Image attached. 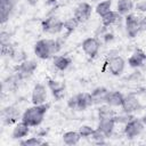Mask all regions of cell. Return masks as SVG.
Returning a JSON list of instances; mask_svg holds the SVG:
<instances>
[{"mask_svg":"<svg viewBox=\"0 0 146 146\" xmlns=\"http://www.w3.org/2000/svg\"><path fill=\"white\" fill-rule=\"evenodd\" d=\"M59 39H40L34 43V55L40 59H49L57 55L62 49Z\"/></svg>","mask_w":146,"mask_h":146,"instance_id":"6da1fadb","label":"cell"},{"mask_svg":"<svg viewBox=\"0 0 146 146\" xmlns=\"http://www.w3.org/2000/svg\"><path fill=\"white\" fill-rule=\"evenodd\" d=\"M49 107H50L49 103H44L40 105H32L23 112L21 120L25 122L27 125H30L31 128L39 127L42 123Z\"/></svg>","mask_w":146,"mask_h":146,"instance_id":"7a4b0ae2","label":"cell"},{"mask_svg":"<svg viewBox=\"0 0 146 146\" xmlns=\"http://www.w3.org/2000/svg\"><path fill=\"white\" fill-rule=\"evenodd\" d=\"M92 105L94 102L90 92H80L67 99V106L73 111H86Z\"/></svg>","mask_w":146,"mask_h":146,"instance_id":"3957f363","label":"cell"},{"mask_svg":"<svg viewBox=\"0 0 146 146\" xmlns=\"http://www.w3.org/2000/svg\"><path fill=\"white\" fill-rule=\"evenodd\" d=\"M41 29L47 34H58L64 30V22L57 16H49L41 22Z\"/></svg>","mask_w":146,"mask_h":146,"instance_id":"277c9868","label":"cell"},{"mask_svg":"<svg viewBox=\"0 0 146 146\" xmlns=\"http://www.w3.org/2000/svg\"><path fill=\"white\" fill-rule=\"evenodd\" d=\"M144 129H145V125H144L141 119L132 117L130 121H128L124 124L123 132H124V136L127 138L133 139V138L138 137L139 135H141V132L144 131Z\"/></svg>","mask_w":146,"mask_h":146,"instance_id":"5b68a950","label":"cell"},{"mask_svg":"<svg viewBox=\"0 0 146 146\" xmlns=\"http://www.w3.org/2000/svg\"><path fill=\"white\" fill-rule=\"evenodd\" d=\"M38 68V63L34 59H25L24 62L17 64L15 66V72H16V76L18 79H26L29 76H31L35 70Z\"/></svg>","mask_w":146,"mask_h":146,"instance_id":"8992f818","label":"cell"},{"mask_svg":"<svg viewBox=\"0 0 146 146\" xmlns=\"http://www.w3.org/2000/svg\"><path fill=\"white\" fill-rule=\"evenodd\" d=\"M82 50L83 52L90 57V58H95L98 52H99V49H100V41L96 38V36H90V38H87L82 41Z\"/></svg>","mask_w":146,"mask_h":146,"instance_id":"52a82bcc","label":"cell"},{"mask_svg":"<svg viewBox=\"0 0 146 146\" xmlns=\"http://www.w3.org/2000/svg\"><path fill=\"white\" fill-rule=\"evenodd\" d=\"M106 65L108 67V71L114 76H120L125 68V60L121 56H112L107 59Z\"/></svg>","mask_w":146,"mask_h":146,"instance_id":"ba28073f","label":"cell"},{"mask_svg":"<svg viewBox=\"0 0 146 146\" xmlns=\"http://www.w3.org/2000/svg\"><path fill=\"white\" fill-rule=\"evenodd\" d=\"M121 108H122L123 113L132 114V113H135L141 108V104H140V100L138 99V97L136 95L128 94V95H124Z\"/></svg>","mask_w":146,"mask_h":146,"instance_id":"9c48e42d","label":"cell"},{"mask_svg":"<svg viewBox=\"0 0 146 146\" xmlns=\"http://www.w3.org/2000/svg\"><path fill=\"white\" fill-rule=\"evenodd\" d=\"M48 98V91L47 87L42 83H36L34 84L32 92H31V102L33 105H40L47 103Z\"/></svg>","mask_w":146,"mask_h":146,"instance_id":"30bf717a","label":"cell"},{"mask_svg":"<svg viewBox=\"0 0 146 146\" xmlns=\"http://www.w3.org/2000/svg\"><path fill=\"white\" fill-rule=\"evenodd\" d=\"M91 14H92V6L88 2H80L75 7L73 16L80 23H84L91 17Z\"/></svg>","mask_w":146,"mask_h":146,"instance_id":"8fae6325","label":"cell"},{"mask_svg":"<svg viewBox=\"0 0 146 146\" xmlns=\"http://www.w3.org/2000/svg\"><path fill=\"white\" fill-rule=\"evenodd\" d=\"M47 87L51 91L52 96L55 97L56 100H60L65 96V90L66 86L64 82L55 80V79H48L47 80Z\"/></svg>","mask_w":146,"mask_h":146,"instance_id":"7c38bea8","label":"cell"},{"mask_svg":"<svg viewBox=\"0 0 146 146\" xmlns=\"http://www.w3.org/2000/svg\"><path fill=\"white\" fill-rule=\"evenodd\" d=\"M125 31L129 38H136L139 32V24H138V15L136 14H128L125 15Z\"/></svg>","mask_w":146,"mask_h":146,"instance_id":"4fadbf2b","label":"cell"},{"mask_svg":"<svg viewBox=\"0 0 146 146\" xmlns=\"http://www.w3.org/2000/svg\"><path fill=\"white\" fill-rule=\"evenodd\" d=\"M17 0H0V21L1 24H5L9 21L11 13L16 6Z\"/></svg>","mask_w":146,"mask_h":146,"instance_id":"5bb4252c","label":"cell"},{"mask_svg":"<svg viewBox=\"0 0 146 146\" xmlns=\"http://www.w3.org/2000/svg\"><path fill=\"white\" fill-rule=\"evenodd\" d=\"M1 116H2V121L6 125H11L14 123H17L18 119L22 117V115H19V111L14 106L5 107L2 110Z\"/></svg>","mask_w":146,"mask_h":146,"instance_id":"9a60e30c","label":"cell"},{"mask_svg":"<svg viewBox=\"0 0 146 146\" xmlns=\"http://www.w3.org/2000/svg\"><path fill=\"white\" fill-rule=\"evenodd\" d=\"M123 98H124V95L121 92V91H117V90H112L106 94V97H105V104L112 106V107H121L122 103H123Z\"/></svg>","mask_w":146,"mask_h":146,"instance_id":"2e32d148","label":"cell"},{"mask_svg":"<svg viewBox=\"0 0 146 146\" xmlns=\"http://www.w3.org/2000/svg\"><path fill=\"white\" fill-rule=\"evenodd\" d=\"M115 121L114 117H110V119H100L98 122V125L96 129H98L99 131H102L106 137H111L114 128H115Z\"/></svg>","mask_w":146,"mask_h":146,"instance_id":"e0dca14e","label":"cell"},{"mask_svg":"<svg viewBox=\"0 0 146 146\" xmlns=\"http://www.w3.org/2000/svg\"><path fill=\"white\" fill-rule=\"evenodd\" d=\"M30 125H27L22 120L17 123H15V127L11 131V138L13 139H23L30 133Z\"/></svg>","mask_w":146,"mask_h":146,"instance_id":"ac0fdd59","label":"cell"},{"mask_svg":"<svg viewBox=\"0 0 146 146\" xmlns=\"http://www.w3.org/2000/svg\"><path fill=\"white\" fill-rule=\"evenodd\" d=\"M146 63V54L141 50H136L129 58H128V65L132 68L141 67Z\"/></svg>","mask_w":146,"mask_h":146,"instance_id":"d6986e66","label":"cell"},{"mask_svg":"<svg viewBox=\"0 0 146 146\" xmlns=\"http://www.w3.org/2000/svg\"><path fill=\"white\" fill-rule=\"evenodd\" d=\"M108 92V89L100 86V87H97L95 88L90 95L92 97V102H94V105H102L105 103V97H106V94Z\"/></svg>","mask_w":146,"mask_h":146,"instance_id":"ffe728a7","label":"cell"},{"mask_svg":"<svg viewBox=\"0 0 146 146\" xmlns=\"http://www.w3.org/2000/svg\"><path fill=\"white\" fill-rule=\"evenodd\" d=\"M52 64L58 71H65L71 66L72 59H71V57H68L66 55H58V56L54 57Z\"/></svg>","mask_w":146,"mask_h":146,"instance_id":"44dd1931","label":"cell"},{"mask_svg":"<svg viewBox=\"0 0 146 146\" xmlns=\"http://www.w3.org/2000/svg\"><path fill=\"white\" fill-rule=\"evenodd\" d=\"M135 9V3L132 0H117L116 2V11L120 15H128L131 10Z\"/></svg>","mask_w":146,"mask_h":146,"instance_id":"7402d4cb","label":"cell"},{"mask_svg":"<svg viewBox=\"0 0 146 146\" xmlns=\"http://www.w3.org/2000/svg\"><path fill=\"white\" fill-rule=\"evenodd\" d=\"M81 138H82V137L80 136L79 131H74V130L66 131V132H64V135L62 136L63 143H64L65 145H68V146H73V145L79 144V141H80Z\"/></svg>","mask_w":146,"mask_h":146,"instance_id":"603a6c76","label":"cell"},{"mask_svg":"<svg viewBox=\"0 0 146 146\" xmlns=\"http://www.w3.org/2000/svg\"><path fill=\"white\" fill-rule=\"evenodd\" d=\"M121 16H122V15H120L116 10H111L110 13H107L106 15H104V16L102 17V25H104V26H106V27L112 26L113 24L120 22Z\"/></svg>","mask_w":146,"mask_h":146,"instance_id":"cb8c5ba5","label":"cell"},{"mask_svg":"<svg viewBox=\"0 0 146 146\" xmlns=\"http://www.w3.org/2000/svg\"><path fill=\"white\" fill-rule=\"evenodd\" d=\"M114 107L107 105V104H102L99 105L98 110H97V115H98V119H110V117H114L116 115L115 111L113 110Z\"/></svg>","mask_w":146,"mask_h":146,"instance_id":"d4e9b609","label":"cell"},{"mask_svg":"<svg viewBox=\"0 0 146 146\" xmlns=\"http://www.w3.org/2000/svg\"><path fill=\"white\" fill-rule=\"evenodd\" d=\"M111 10H112V0H103V1L98 2L97 6L95 7L96 14L100 17H103L104 15L110 13Z\"/></svg>","mask_w":146,"mask_h":146,"instance_id":"484cf974","label":"cell"},{"mask_svg":"<svg viewBox=\"0 0 146 146\" xmlns=\"http://www.w3.org/2000/svg\"><path fill=\"white\" fill-rule=\"evenodd\" d=\"M79 24H80V22H79L74 16L66 18V19L64 21V30L66 31V34L68 35V34H71L72 32H74V31L76 30V27L79 26Z\"/></svg>","mask_w":146,"mask_h":146,"instance_id":"4316f807","label":"cell"},{"mask_svg":"<svg viewBox=\"0 0 146 146\" xmlns=\"http://www.w3.org/2000/svg\"><path fill=\"white\" fill-rule=\"evenodd\" d=\"M48 143L42 139V137H30L24 140L19 141V145L22 146H41V145H47Z\"/></svg>","mask_w":146,"mask_h":146,"instance_id":"83f0119b","label":"cell"},{"mask_svg":"<svg viewBox=\"0 0 146 146\" xmlns=\"http://www.w3.org/2000/svg\"><path fill=\"white\" fill-rule=\"evenodd\" d=\"M15 47L13 46V43H5V44H1V55L2 57H9L11 58V56L14 55V51H15Z\"/></svg>","mask_w":146,"mask_h":146,"instance_id":"f1b7e54d","label":"cell"},{"mask_svg":"<svg viewBox=\"0 0 146 146\" xmlns=\"http://www.w3.org/2000/svg\"><path fill=\"white\" fill-rule=\"evenodd\" d=\"M11 59L14 60V62H16L17 64H19V63H22V62H24L25 59H27V57H26V52L23 50V49H15V51H14V55L11 56Z\"/></svg>","mask_w":146,"mask_h":146,"instance_id":"f546056e","label":"cell"},{"mask_svg":"<svg viewBox=\"0 0 146 146\" xmlns=\"http://www.w3.org/2000/svg\"><path fill=\"white\" fill-rule=\"evenodd\" d=\"M79 133L82 138H90V136L92 135V132L95 131V129L91 127V125H88V124H82L80 125L79 128Z\"/></svg>","mask_w":146,"mask_h":146,"instance_id":"4dcf8cb0","label":"cell"},{"mask_svg":"<svg viewBox=\"0 0 146 146\" xmlns=\"http://www.w3.org/2000/svg\"><path fill=\"white\" fill-rule=\"evenodd\" d=\"M91 140L96 144H105V139L107 138L102 131H99L98 129H95V131L92 132V135L90 136Z\"/></svg>","mask_w":146,"mask_h":146,"instance_id":"1f68e13d","label":"cell"},{"mask_svg":"<svg viewBox=\"0 0 146 146\" xmlns=\"http://www.w3.org/2000/svg\"><path fill=\"white\" fill-rule=\"evenodd\" d=\"M132 117H135L132 114H128V113H123L122 115H115L114 116V121L115 123H122V124H125L128 121H130Z\"/></svg>","mask_w":146,"mask_h":146,"instance_id":"d6a6232c","label":"cell"},{"mask_svg":"<svg viewBox=\"0 0 146 146\" xmlns=\"http://www.w3.org/2000/svg\"><path fill=\"white\" fill-rule=\"evenodd\" d=\"M135 10L140 13V14H144L146 13V0H139L136 2L135 5Z\"/></svg>","mask_w":146,"mask_h":146,"instance_id":"836d02e7","label":"cell"},{"mask_svg":"<svg viewBox=\"0 0 146 146\" xmlns=\"http://www.w3.org/2000/svg\"><path fill=\"white\" fill-rule=\"evenodd\" d=\"M138 24H139V32H146V16L138 15Z\"/></svg>","mask_w":146,"mask_h":146,"instance_id":"e575fe53","label":"cell"},{"mask_svg":"<svg viewBox=\"0 0 146 146\" xmlns=\"http://www.w3.org/2000/svg\"><path fill=\"white\" fill-rule=\"evenodd\" d=\"M10 43V34L7 31H1L0 33V44Z\"/></svg>","mask_w":146,"mask_h":146,"instance_id":"d590c367","label":"cell"},{"mask_svg":"<svg viewBox=\"0 0 146 146\" xmlns=\"http://www.w3.org/2000/svg\"><path fill=\"white\" fill-rule=\"evenodd\" d=\"M102 38L104 39V41H105L106 43H108V42H111V41L114 40V35H113V33H110V32H105V33L103 34Z\"/></svg>","mask_w":146,"mask_h":146,"instance_id":"8d00e7d4","label":"cell"},{"mask_svg":"<svg viewBox=\"0 0 146 146\" xmlns=\"http://www.w3.org/2000/svg\"><path fill=\"white\" fill-rule=\"evenodd\" d=\"M26 2L29 5H31V6H34V5H36L39 2V0H26Z\"/></svg>","mask_w":146,"mask_h":146,"instance_id":"74e56055","label":"cell"},{"mask_svg":"<svg viewBox=\"0 0 146 146\" xmlns=\"http://www.w3.org/2000/svg\"><path fill=\"white\" fill-rule=\"evenodd\" d=\"M141 121H143V123H144V125L146 127V113H145V114H144V115L141 116Z\"/></svg>","mask_w":146,"mask_h":146,"instance_id":"f35d334b","label":"cell"}]
</instances>
